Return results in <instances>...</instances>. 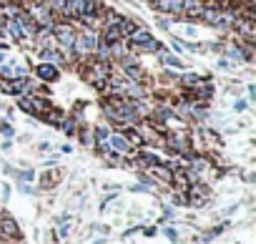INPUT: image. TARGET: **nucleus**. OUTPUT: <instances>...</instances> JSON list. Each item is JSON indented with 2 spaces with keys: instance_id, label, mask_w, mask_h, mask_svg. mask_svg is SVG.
<instances>
[{
  "instance_id": "obj_1",
  "label": "nucleus",
  "mask_w": 256,
  "mask_h": 244,
  "mask_svg": "<svg viewBox=\"0 0 256 244\" xmlns=\"http://www.w3.org/2000/svg\"><path fill=\"white\" fill-rule=\"evenodd\" d=\"M128 46H134L138 51H161V41H156L146 28H136L131 36H128Z\"/></svg>"
},
{
  "instance_id": "obj_2",
  "label": "nucleus",
  "mask_w": 256,
  "mask_h": 244,
  "mask_svg": "<svg viewBox=\"0 0 256 244\" xmlns=\"http://www.w3.org/2000/svg\"><path fill=\"white\" fill-rule=\"evenodd\" d=\"M50 33H53V41L63 43V46H73V41H76V31L70 26H53Z\"/></svg>"
},
{
  "instance_id": "obj_3",
  "label": "nucleus",
  "mask_w": 256,
  "mask_h": 244,
  "mask_svg": "<svg viewBox=\"0 0 256 244\" xmlns=\"http://www.w3.org/2000/svg\"><path fill=\"white\" fill-rule=\"evenodd\" d=\"M120 41H123V33L118 31V26H116V23H108V26H106V31H103V36H100V46L116 48Z\"/></svg>"
},
{
  "instance_id": "obj_4",
  "label": "nucleus",
  "mask_w": 256,
  "mask_h": 244,
  "mask_svg": "<svg viewBox=\"0 0 256 244\" xmlns=\"http://www.w3.org/2000/svg\"><path fill=\"white\" fill-rule=\"evenodd\" d=\"M156 8L168 16H184V0H156Z\"/></svg>"
},
{
  "instance_id": "obj_5",
  "label": "nucleus",
  "mask_w": 256,
  "mask_h": 244,
  "mask_svg": "<svg viewBox=\"0 0 256 244\" xmlns=\"http://www.w3.org/2000/svg\"><path fill=\"white\" fill-rule=\"evenodd\" d=\"M36 76L43 78V81H56L58 78V68H56V63H40L36 68Z\"/></svg>"
},
{
  "instance_id": "obj_6",
  "label": "nucleus",
  "mask_w": 256,
  "mask_h": 244,
  "mask_svg": "<svg viewBox=\"0 0 256 244\" xmlns=\"http://www.w3.org/2000/svg\"><path fill=\"white\" fill-rule=\"evenodd\" d=\"M108 144H110V149L113 151H118V154H126L128 149H131V146H128V139H123V136H116V134H108V139H106Z\"/></svg>"
},
{
  "instance_id": "obj_7",
  "label": "nucleus",
  "mask_w": 256,
  "mask_h": 244,
  "mask_svg": "<svg viewBox=\"0 0 256 244\" xmlns=\"http://www.w3.org/2000/svg\"><path fill=\"white\" fill-rule=\"evenodd\" d=\"M201 11H204V3H201V0H184V13H186V16L198 18Z\"/></svg>"
},
{
  "instance_id": "obj_8",
  "label": "nucleus",
  "mask_w": 256,
  "mask_h": 244,
  "mask_svg": "<svg viewBox=\"0 0 256 244\" xmlns=\"http://www.w3.org/2000/svg\"><path fill=\"white\" fill-rule=\"evenodd\" d=\"M40 58H46V61H56V63H63V56H60L56 48H43V51H40Z\"/></svg>"
},
{
  "instance_id": "obj_9",
  "label": "nucleus",
  "mask_w": 256,
  "mask_h": 244,
  "mask_svg": "<svg viewBox=\"0 0 256 244\" xmlns=\"http://www.w3.org/2000/svg\"><path fill=\"white\" fill-rule=\"evenodd\" d=\"M161 61H164L166 66H171V68H184V66H186L178 56H168V53H161Z\"/></svg>"
},
{
  "instance_id": "obj_10",
  "label": "nucleus",
  "mask_w": 256,
  "mask_h": 244,
  "mask_svg": "<svg viewBox=\"0 0 256 244\" xmlns=\"http://www.w3.org/2000/svg\"><path fill=\"white\" fill-rule=\"evenodd\" d=\"M181 81H184V83H188V86H196V83H198V76H194V73H186Z\"/></svg>"
},
{
  "instance_id": "obj_11",
  "label": "nucleus",
  "mask_w": 256,
  "mask_h": 244,
  "mask_svg": "<svg viewBox=\"0 0 256 244\" xmlns=\"http://www.w3.org/2000/svg\"><path fill=\"white\" fill-rule=\"evenodd\" d=\"M218 68H221V71H231V68H234V63H231L228 58H221V61H218Z\"/></svg>"
},
{
  "instance_id": "obj_12",
  "label": "nucleus",
  "mask_w": 256,
  "mask_h": 244,
  "mask_svg": "<svg viewBox=\"0 0 256 244\" xmlns=\"http://www.w3.org/2000/svg\"><path fill=\"white\" fill-rule=\"evenodd\" d=\"M96 136H98V141H106L108 139V129H96Z\"/></svg>"
},
{
  "instance_id": "obj_13",
  "label": "nucleus",
  "mask_w": 256,
  "mask_h": 244,
  "mask_svg": "<svg viewBox=\"0 0 256 244\" xmlns=\"http://www.w3.org/2000/svg\"><path fill=\"white\" fill-rule=\"evenodd\" d=\"M234 108H236V111H246V108H248V103L241 98V101H236V103H234Z\"/></svg>"
},
{
  "instance_id": "obj_14",
  "label": "nucleus",
  "mask_w": 256,
  "mask_h": 244,
  "mask_svg": "<svg viewBox=\"0 0 256 244\" xmlns=\"http://www.w3.org/2000/svg\"><path fill=\"white\" fill-rule=\"evenodd\" d=\"M18 176H20L23 181H30V179H33L36 174H33V171H23V174H18Z\"/></svg>"
},
{
  "instance_id": "obj_15",
  "label": "nucleus",
  "mask_w": 256,
  "mask_h": 244,
  "mask_svg": "<svg viewBox=\"0 0 256 244\" xmlns=\"http://www.w3.org/2000/svg\"><path fill=\"white\" fill-rule=\"evenodd\" d=\"M248 96H251V98L256 96V86H254V83H248Z\"/></svg>"
},
{
  "instance_id": "obj_16",
  "label": "nucleus",
  "mask_w": 256,
  "mask_h": 244,
  "mask_svg": "<svg viewBox=\"0 0 256 244\" xmlns=\"http://www.w3.org/2000/svg\"><path fill=\"white\" fill-rule=\"evenodd\" d=\"M166 234H168V239H174V241H176V239H178V234H176V231H174V229H168V231H166Z\"/></svg>"
}]
</instances>
